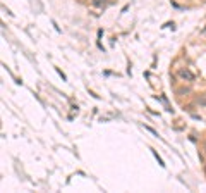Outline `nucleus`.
I'll return each mask as SVG.
<instances>
[{
  "label": "nucleus",
  "instance_id": "obj_1",
  "mask_svg": "<svg viewBox=\"0 0 206 193\" xmlns=\"http://www.w3.org/2000/svg\"><path fill=\"white\" fill-rule=\"evenodd\" d=\"M179 74H180L182 78H187V80H192V74H191L189 71H180Z\"/></svg>",
  "mask_w": 206,
  "mask_h": 193
},
{
  "label": "nucleus",
  "instance_id": "obj_2",
  "mask_svg": "<svg viewBox=\"0 0 206 193\" xmlns=\"http://www.w3.org/2000/svg\"><path fill=\"white\" fill-rule=\"evenodd\" d=\"M105 4H107V0H93V5H96V7H101Z\"/></svg>",
  "mask_w": 206,
  "mask_h": 193
}]
</instances>
